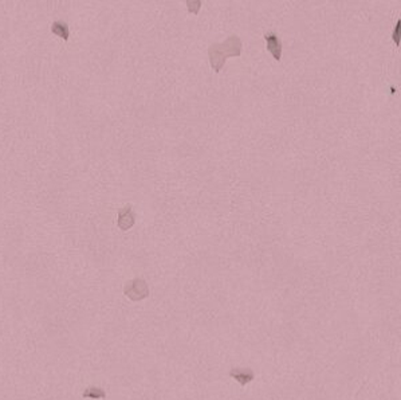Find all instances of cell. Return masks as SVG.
Wrapping results in <instances>:
<instances>
[{
    "mask_svg": "<svg viewBox=\"0 0 401 400\" xmlns=\"http://www.w3.org/2000/svg\"><path fill=\"white\" fill-rule=\"evenodd\" d=\"M125 294L133 301H140V300H144V298L148 297L149 289H148V285L145 281L137 278V280L130 281L129 284L126 285Z\"/></svg>",
    "mask_w": 401,
    "mask_h": 400,
    "instance_id": "cell-1",
    "label": "cell"
},
{
    "mask_svg": "<svg viewBox=\"0 0 401 400\" xmlns=\"http://www.w3.org/2000/svg\"><path fill=\"white\" fill-rule=\"evenodd\" d=\"M208 56H209V62H211L212 69L215 70L216 73H219L220 70L223 69L225 63V59L228 58L227 52L221 43L212 44L211 47L208 48Z\"/></svg>",
    "mask_w": 401,
    "mask_h": 400,
    "instance_id": "cell-2",
    "label": "cell"
},
{
    "mask_svg": "<svg viewBox=\"0 0 401 400\" xmlns=\"http://www.w3.org/2000/svg\"><path fill=\"white\" fill-rule=\"evenodd\" d=\"M264 39H266V43H267L268 52L274 56V59L280 60V58H282V43H280L278 35L275 32H267L264 35Z\"/></svg>",
    "mask_w": 401,
    "mask_h": 400,
    "instance_id": "cell-3",
    "label": "cell"
},
{
    "mask_svg": "<svg viewBox=\"0 0 401 400\" xmlns=\"http://www.w3.org/2000/svg\"><path fill=\"white\" fill-rule=\"evenodd\" d=\"M134 222H136V216H134V212L130 206L124 207L122 210L118 211V227L121 228L122 231H126L130 227H133Z\"/></svg>",
    "mask_w": 401,
    "mask_h": 400,
    "instance_id": "cell-4",
    "label": "cell"
},
{
    "mask_svg": "<svg viewBox=\"0 0 401 400\" xmlns=\"http://www.w3.org/2000/svg\"><path fill=\"white\" fill-rule=\"evenodd\" d=\"M229 376L235 379L242 387L251 383L255 379L254 372L250 368H233V370L229 371Z\"/></svg>",
    "mask_w": 401,
    "mask_h": 400,
    "instance_id": "cell-5",
    "label": "cell"
},
{
    "mask_svg": "<svg viewBox=\"0 0 401 400\" xmlns=\"http://www.w3.org/2000/svg\"><path fill=\"white\" fill-rule=\"evenodd\" d=\"M221 44L227 52V56H239L242 54V40L236 35L227 38Z\"/></svg>",
    "mask_w": 401,
    "mask_h": 400,
    "instance_id": "cell-6",
    "label": "cell"
},
{
    "mask_svg": "<svg viewBox=\"0 0 401 400\" xmlns=\"http://www.w3.org/2000/svg\"><path fill=\"white\" fill-rule=\"evenodd\" d=\"M50 31L51 34L59 36L61 39H63L65 42H69L70 38V28H69V23L65 22V20H54L50 26Z\"/></svg>",
    "mask_w": 401,
    "mask_h": 400,
    "instance_id": "cell-7",
    "label": "cell"
},
{
    "mask_svg": "<svg viewBox=\"0 0 401 400\" xmlns=\"http://www.w3.org/2000/svg\"><path fill=\"white\" fill-rule=\"evenodd\" d=\"M82 396L83 398H90V399H105L106 392L99 387H89L83 391Z\"/></svg>",
    "mask_w": 401,
    "mask_h": 400,
    "instance_id": "cell-8",
    "label": "cell"
},
{
    "mask_svg": "<svg viewBox=\"0 0 401 400\" xmlns=\"http://www.w3.org/2000/svg\"><path fill=\"white\" fill-rule=\"evenodd\" d=\"M201 0H186L187 8H188V12L190 13H199L200 8H201Z\"/></svg>",
    "mask_w": 401,
    "mask_h": 400,
    "instance_id": "cell-9",
    "label": "cell"
},
{
    "mask_svg": "<svg viewBox=\"0 0 401 400\" xmlns=\"http://www.w3.org/2000/svg\"><path fill=\"white\" fill-rule=\"evenodd\" d=\"M400 27H401V22L399 20L396 24V28H395V32H393V40H395L396 46H399V43H400V39H399V36H400Z\"/></svg>",
    "mask_w": 401,
    "mask_h": 400,
    "instance_id": "cell-10",
    "label": "cell"
}]
</instances>
